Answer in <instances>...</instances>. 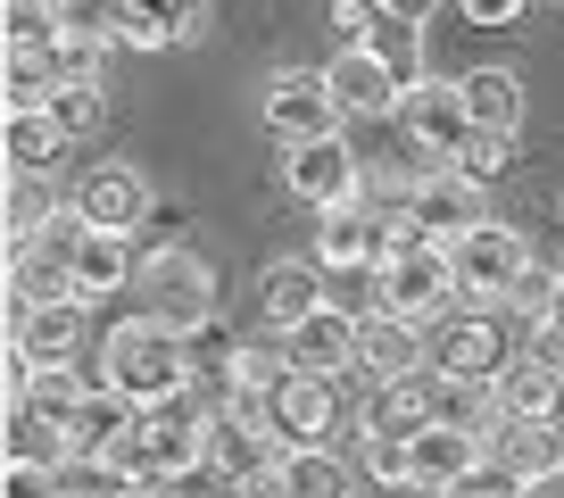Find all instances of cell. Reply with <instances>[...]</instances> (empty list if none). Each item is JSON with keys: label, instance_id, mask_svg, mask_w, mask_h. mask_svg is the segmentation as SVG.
I'll list each match as a JSON object with an SVG mask.
<instances>
[{"label": "cell", "instance_id": "d6a6232c", "mask_svg": "<svg viewBox=\"0 0 564 498\" xmlns=\"http://www.w3.org/2000/svg\"><path fill=\"white\" fill-rule=\"evenodd\" d=\"M366 51L382 58L390 75H399V91H415V84H423V34H415V25H406V18H390L382 34L366 42Z\"/></svg>", "mask_w": 564, "mask_h": 498}, {"label": "cell", "instance_id": "f6af8a7d", "mask_svg": "<svg viewBox=\"0 0 564 498\" xmlns=\"http://www.w3.org/2000/svg\"><path fill=\"white\" fill-rule=\"evenodd\" d=\"M141 498H166V490H141Z\"/></svg>", "mask_w": 564, "mask_h": 498}, {"label": "cell", "instance_id": "60d3db41", "mask_svg": "<svg viewBox=\"0 0 564 498\" xmlns=\"http://www.w3.org/2000/svg\"><path fill=\"white\" fill-rule=\"evenodd\" d=\"M457 9L474 25H514V18H523V0H457Z\"/></svg>", "mask_w": 564, "mask_h": 498}, {"label": "cell", "instance_id": "ffe728a7", "mask_svg": "<svg viewBox=\"0 0 564 498\" xmlns=\"http://www.w3.org/2000/svg\"><path fill=\"white\" fill-rule=\"evenodd\" d=\"M9 340L34 366H75V349H84V300H42L25 316H9Z\"/></svg>", "mask_w": 564, "mask_h": 498}, {"label": "cell", "instance_id": "5bb4252c", "mask_svg": "<svg viewBox=\"0 0 564 498\" xmlns=\"http://www.w3.org/2000/svg\"><path fill=\"white\" fill-rule=\"evenodd\" d=\"M490 399H498L507 424H556L564 415V366L540 357V349H514V366L490 382Z\"/></svg>", "mask_w": 564, "mask_h": 498}, {"label": "cell", "instance_id": "9a60e30c", "mask_svg": "<svg viewBox=\"0 0 564 498\" xmlns=\"http://www.w3.org/2000/svg\"><path fill=\"white\" fill-rule=\"evenodd\" d=\"M432 366V333L406 316H390V307H373L366 324H357V374L366 382H399V374H423Z\"/></svg>", "mask_w": 564, "mask_h": 498}, {"label": "cell", "instance_id": "4316f807", "mask_svg": "<svg viewBox=\"0 0 564 498\" xmlns=\"http://www.w3.org/2000/svg\"><path fill=\"white\" fill-rule=\"evenodd\" d=\"M124 274H141L133 267V249H124V232H84L75 241V300H108V291H124Z\"/></svg>", "mask_w": 564, "mask_h": 498}, {"label": "cell", "instance_id": "30bf717a", "mask_svg": "<svg viewBox=\"0 0 564 498\" xmlns=\"http://www.w3.org/2000/svg\"><path fill=\"white\" fill-rule=\"evenodd\" d=\"M291 457V448L265 432V415H249V408H216L208 415V474L225 481H258V474H274V465Z\"/></svg>", "mask_w": 564, "mask_h": 498}, {"label": "cell", "instance_id": "e575fe53", "mask_svg": "<svg viewBox=\"0 0 564 498\" xmlns=\"http://www.w3.org/2000/svg\"><path fill=\"white\" fill-rule=\"evenodd\" d=\"M58 481H67V498H141L108 457H58Z\"/></svg>", "mask_w": 564, "mask_h": 498}, {"label": "cell", "instance_id": "4dcf8cb0", "mask_svg": "<svg viewBox=\"0 0 564 498\" xmlns=\"http://www.w3.org/2000/svg\"><path fill=\"white\" fill-rule=\"evenodd\" d=\"M282 474H291V498H357V474L333 457V448H291Z\"/></svg>", "mask_w": 564, "mask_h": 498}, {"label": "cell", "instance_id": "cb8c5ba5", "mask_svg": "<svg viewBox=\"0 0 564 498\" xmlns=\"http://www.w3.org/2000/svg\"><path fill=\"white\" fill-rule=\"evenodd\" d=\"M291 349H258V340H241V349L225 357V408H249V415H265V399L291 382Z\"/></svg>", "mask_w": 564, "mask_h": 498}, {"label": "cell", "instance_id": "bcb514c9", "mask_svg": "<svg viewBox=\"0 0 564 498\" xmlns=\"http://www.w3.org/2000/svg\"><path fill=\"white\" fill-rule=\"evenodd\" d=\"M58 9H67V0H58Z\"/></svg>", "mask_w": 564, "mask_h": 498}, {"label": "cell", "instance_id": "ac0fdd59", "mask_svg": "<svg viewBox=\"0 0 564 498\" xmlns=\"http://www.w3.org/2000/svg\"><path fill=\"white\" fill-rule=\"evenodd\" d=\"M481 465H490V441H481V432H457V424L415 432V490L423 498H448L465 474H481Z\"/></svg>", "mask_w": 564, "mask_h": 498}, {"label": "cell", "instance_id": "83f0119b", "mask_svg": "<svg viewBox=\"0 0 564 498\" xmlns=\"http://www.w3.org/2000/svg\"><path fill=\"white\" fill-rule=\"evenodd\" d=\"M58 216H67V208H58L51 175H9V258H18V249H34Z\"/></svg>", "mask_w": 564, "mask_h": 498}, {"label": "cell", "instance_id": "7bdbcfd3", "mask_svg": "<svg viewBox=\"0 0 564 498\" xmlns=\"http://www.w3.org/2000/svg\"><path fill=\"white\" fill-rule=\"evenodd\" d=\"M382 9H390V18H406V25H423L432 9H441V0H382Z\"/></svg>", "mask_w": 564, "mask_h": 498}, {"label": "cell", "instance_id": "ee69618b", "mask_svg": "<svg viewBox=\"0 0 564 498\" xmlns=\"http://www.w3.org/2000/svg\"><path fill=\"white\" fill-rule=\"evenodd\" d=\"M523 498H564V465H547L540 481H523Z\"/></svg>", "mask_w": 564, "mask_h": 498}, {"label": "cell", "instance_id": "9c48e42d", "mask_svg": "<svg viewBox=\"0 0 564 498\" xmlns=\"http://www.w3.org/2000/svg\"><path fill=\"white\" fill-rule=\"evenodd\" d=\"M265 432H274L282 448H333V432H340V391L324 382V374H291V382L265 399Z\"/></svg>", "mask_w": 564, "mask_h": 498}, {"label": "cell", "instance_id": "e0dca14e", "mask_svg": "<svg viewBox=\"0 0 564 498\" xmlns=\"http://www.w3.org/2000/svg\"><path fill=\"white\" fill-rule=\"evenodd\" d=\"M357 324H366V316L316 307L307 324H291V333H282V349H291V366H300V374H324V382H340V374H357Z\"/></svg>", "mask_w": 564, "mask_h": 498}, {"label": "cell", "instance_id": "7c38bea8", "mask_svg": "<svg viewBox=\"0 0 564 498\" xmlns=\"http://www.w3.org/2000/svg\"><path fill=\"white\" fill-rule=\"evenodd\" d=\"M441 424V374H399V382H373L366 408H357V432H399V441H415V432Z\"/></svg>", "mask_w": 564, "mask_h": 498}, {"label": "cell", "instance_id": "8d00e7d4", "mask_svg": "<svg viewBox=\"0 0 564 498\" xmlns=\"http://www.w3.org/2000/svg\"><path fill=\"white\" fill-rule=\"evenodd\" d=\"M507 159H514V133H481V124H474V142L457 150V175L498 183V175H507Z\"/></svg>", "mask_w": 564, "mask_h": 498}, {"label": "cell", "instance_id": "f1b7e54d", "mask_svg": "<svg viewBox=\"0 0 564 498\" xmlns=\"http://www.w3.org/2000/svg\"><path fill=\"white\" fill-rule=\"evenodd\" d=\"M133 424H141V408H133L124 391H108V382H100V391H91V408L75 415V432H67V457H100V448L124 441Z\"/></svg>", "mask_w": 564, "mask_h": 498}, {"label": "cell", "instance_id": "7402d4cb", "mask_svg": "<svg viewBox=\"0 0 564 498\" xmlns=\"http://www.w3.org/2000/svg\"><path fill=\"white\" fill-rule=\"evenodd\" d=\"M58 159H67V133H58L51 108H9L0 117V166L9 175H58Z\"/></svg>", "mask_w": 564, "mask_h": 498}, {"label": "cell", "instance_id": "b9f144b4", "mask_svg": "<svg viewBox=\"0 0 564 498\" xmlns=\"http://www.w3.org/2000/svg\"><path fill=\"white\" fill-rule=\"evenodd\" d=\"M225 498H291V474L274 465V474H258V481H232Z\"/></svg>", "mask_w": 564, "mask_h": 498}, {"label": "cell", "instance_id": "ba28073f", "mask_svg": "<svg viewBox=\"0 0 564 498\" xmlns=\"http://www.w3.org/2000/svg\"><path fill=\"white\" fill-rule=\"evenodd\" d=\"M265 124L282 133V150L340 133V100H333V84H324V67H282L274 84H265Z\"/></svg>", "mask_w": 564, "mask_h": 498}, {"label": "cell", "instance_id": "8fae6325", "mask_svg": "<svg viewBox=\"0 0 564 498\" xmlns=\"http://www.w3.org/2000/svg\"><path fill=\"white\" fill-rule=\"evenodd\" d=\"M490 183H474V175H457V166H423L415 175V199H406V216H415L432 241H457V232H474V225H490Z\"/></svg>", "mask_w": 564, "mask_h": 498}, {"label": "cell", "instance_id": "f546056e", "mask_svg": "<svg viewBox=\"0 0 564 498\" xmlns=\"http://www.w3.org/2000/svg\"><path fill=\"white\" fill-rule=\"evenodd\" d=\"M490 465L514 474V481H540L547 465H564V457H556V432L547 424H498L490 432Z\"/></svg>", "mask_w": 564, "mask_h": 498}, {"label": "cell", "instance_id": "8992f818", "mask_svg": "<svg viewBox=\"0 0 564 498\" xmlns=\"http://www.w3.org/2000/svg\"><path fill=\"white\" fill-rule=\"evenodd\" d=\"M399 133L415 142V159H432V166H457V150L474 142L465 91H457V84H441V75H423V84L399 100Z\"/></svg>", "mask_w": 564, "mask_h": 498}, {"label": "cell", "instance_id": "484cf974", "mask_svg": "<svg viewBox=\"0 0 564 498\" xmlns=\"http://www.w3.org/2000/svg\"><path fill=\"white\" fill-rule=\"evenodd\" d=\"M18 408L34 415V424L51 432V441H67V432H75V415L91 408V391H84V374H75V366H42V374H34V391H25Z\"/></svg>", "mask_w": 564, "mask_h": 498}, {"label": "cell", "instance_id": "d590c367", "mask_svg": "<svg viewBox=\"0 0 564 498\" xmlns=\"http://www.w3.org/2000/svg\"><path fill=\"white\" fill-rule=\"evenodd\" d=\"M324 18H333L340 51H366V42L390 25V9H382V0H324Z\"/></svg>", "mask_w": 564, "mask_h": 498}, {"label": "cell", "instance_id": "7a4b0ae2", "mask_svg": "<svg viewBox=\"0 0 564 498\" xmlns=\"http://www.w3.org/2000/svg\"><path fill=\"white\" fill-rule=\"evenodd\" d=\"M448 267H457L465 307H507L540 258H531V241H523L514 225H498V216H490V225H474V232H457V241H448Z\"/></svg>", "mask_w": 564, "mask_h": 498}, {"label": "cell", "instance_id": "44dd1931", "mask_svg": "<svg viewBox=\"0 0 564 498\" xmlns=\"http://www.w3.org/2000/svg\"><path fill=\"white\" fill-rule=\"evenodd\" d=\"M117 18L133 51H175V42L208 34V0H117Z\"/></svg>", "mask_w": 564, "mask_h": 498}, {"label": "cell", "instance_id": "2e32d148", "mask_svg": "<svg viewBox=\"0 0 564 498\" xmlns=\"http://www.w3.org/2000/svg\"><path fill=\"white\" fill-rule=\"evenodd\" d=\"M390 258V216H373V208H324V225H316V267L324 274H357V267H382Z\"/></svg>", "mask_w": 564, "mask_h": 498}, {"label": "cell", "instance_id": "836d02e7", "mask_svg": "<svg viewBox=\"0 0 564 498\" xmlns=\"http://www.w3.org/2000/svg\"><path fill=\"white\" fill-rule=\"evenodd\" d=\"M51 117H58V133H67V142H84V133H100L108 91H100V84H58V91H51Z\"/></svg>", "mask_w": 564, "mask_h": 498}, {"label": "cell", "instance_id": "277c9868", "mask_svg": "<svg viewBox=\"0 0 564 498\" xmlns=\"http://www.w3.org/2000/svg\"><path fill=\"white\" fill-rule=\"evenodd\" d=\"M141 291V316L175 324V333H199V324H216V274L208 258H192V249H150L133 274Z\"/></svg>", "mask_w": 564, "mask_h": 498}, {"label": "cell", "instance_id": "6da1fadb", "mask_svg": "<svg viewBox=\"0 0 564 498\" xmlns=\"http://www.w3.org/2000/svg\"><path fill=\"white\" fill-rule=\"evenodd\" d=\"M192 374H199L192 333H175V324H159V316H124L117 333L100 340V382L124 391L133 408H166V399H183V391H192Z\"/></svg>", "mask_w": 564, "mask_h": 498}, {"label": "cell", "instance_id": "1f68e13d", "mask_svg": "<svg viewBox=\"0 0 564 498\" xmlns=\"http://www.w3.org/2000/svg\"><path fill=\"white\" fill-rule=\"evenodd\" d=\"M357 465L382 490H415V441H399V432H357Z\"/></svg>", "mask_w": 564, "mask_h": 498}, {"label": "cell", "instance_id": "3957f363", "mask_svg": "<svg viewBox=\"0 0 564 498\" xmlns=\"http://www.w3.org/2000/svg\"><path fill=\"white\" fill-rule=\"evenodd\" d=\"M382 307L390 316H406V324H448L465 307V291H457V267H448V241H423V249H399V258H382Z\"/></svg>", "mask_w": 564, "mask_h": 498}, {"label": "cell", "instance_id": "603a6c76", "mask_svg": "<svg viewBox=\"0 0 564 498\" xmlns=\"http://www.w3.org/2000/svg\"><path fill=\"white\" fill-rule=\"evenodd\" d=\"M316 307H324V267H316V258H282V267L258 274V316L274 324V333L307 324Z\"/></svg>", "mask_w": 564, "mask_h": 498}, {"label": "cell", "instance_id": "ab89813d", "mask_svg": "<svg viewBox=\"0 0 564 498\" xmlns=\"http://www.w3.org/2000/svg\"><path fill=\"white\" fill-rule=\"evenodd\" d=\"M448 498H523V481H514V474H498V465H481V474H465Z\"/></svg>", "mask_w": 564, "mask_h": 498}, {"label": "cell", "instance_id": "74e56055", "mask_svg": "<svg viewBox=\"0 0 564 498\" xmlns=\"http://www.w3.org/2000/svg\"><path fill=\"white\" fill-rule=\"evenodd\" d=\"M0 498H67V481H58V457H9V481H0Z\"/></svg>", "mask_w": 564, "mask_h": 498}, {"label": "cell", "instance_id": "4fadbf2b", "mask_svg": "<svg viewBox=\"0 0 564 498\" xmlns=\"http://www.w3.org/2000/svg\"><path fill=\"white\" fill-rule=\"evenodd\" d=\"M75 216H84L91 232H141L150 225V175L141 166H91L84 192H75Z\"/></svg>", "mask_w": 564, "mask_h": 498}, {"label": "cell", "instance_id": "d4e9b609", "mask_svg": "<svg viewBox=\"0 0 564 498\" xmlns=\"http://www.w3.org/2000/svg\"><path fill=\"white\" fill-rule=\"evenodd\" d=\"M457 91H465V117H474L481 133H523V84H514L507 67L457 75Z\"/></svg>", "mask_w": 564, "mask_h": 498}, {"label": "cell", "instance_id": "f35d334b", "mask_svg": "<svg viewBox=\"0 0 564 498\" xmlns=\"http://www.w3.org/2000/svg\"><path fill=\"white\" fill-rule=\"evenodd\" d=\"M531 349H540V357H556V366H564V274H556V291H547V307L531 316Z\"/></svg>", "mask_w": 564, "mask_h": 498}, {"label": "cell", "instance_id": "5b68a950", "mask_svg": "<svg viewBox=\"0 0 564 498\" xmlns=\"http://www.w3.org/2000/svg\"><path fill=\"white\" fill-rule=\"evenodd\" d=\"M514 366L507 307H457L448 324H432V374L441 382H498Z\"/></svg>", "mask_w": 564, "mask_h": 498}, {"label": "cell", "instance_id": "d6986e66", "mask_svg": "<svg viewBox=\"0 0 564 498\" xmlns=\"http://www.w3.org/2000/svg\"><path fill=\"white\" fill-rule=\"evenodd\" d=\"M324 84H333V100H340V117H399V75L382 67L373 51H340L333 67H324Z\"/></svg>", "mask_w": 564, "mask_h": 498}, {"label": "cell", "instance_id": "52a82bcc", "mask_svg": "<svg viewBox=\"0 0 564 498\" xmlns=\"http://www.w3.org/2000/svg\"><path fill=\"white\" fill-rule=\"evenodd\" d=\"M282 183L307 199V208H349L366 192V159L349 150V133H324V142H291L282 159Z\"/></svg>", "mask_w": 564, "mask_h": 498}]
</instances>
